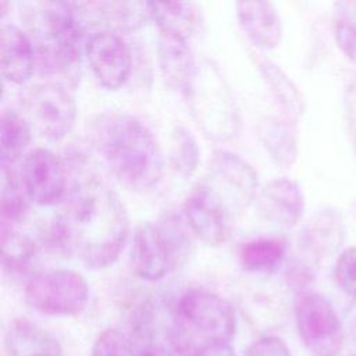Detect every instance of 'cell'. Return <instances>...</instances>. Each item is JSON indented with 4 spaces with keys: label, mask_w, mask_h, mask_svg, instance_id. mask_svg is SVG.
I'll return each mask as SVG.
<instances>
[{
    "label": "cell",
    "mask_w": 356,
    "mask_h": 356,
    "mask_svg": "<svg viewBox=\"0 0 356 356\" xmlns=\"http://www.w3.org/2000/svg\"><path fill=\"white\" fill-rule=\"evenodd\" d=\"M26 305L47 316H76L89 302V285L72 270H47L32 277L24 291Z\"/></svg>",
    "instance_id": "ba28073f"
},
{
    "label": "cell",
    "mask_w": 356,
    "mask_h": 356,
    "mask_svg": "<svg viewBox=\"0 0 356 356\" xmlns=\"http://www.w3.org/2000/svg\"><path fill=\"white\" fill-rule=\"evenodd\" d=\"M286 253V243L281 238H259L243 243L239 261L248 271H273Z\"/></svg>",
    "instance_id": "cb8c5ba5"
},
{
    "label": "cell",
    "mask_w": 356,
    "mask_h": 356,
    "mask_svg": "<svg viewBox=\"0 0 356 356\" xmlns=\"http://www.w3.org/2000/svg\"><path fill=\"white\" fill-rule=\"evenodd\" d=\"M4 345L8 356H64L60 342L50 332L28 320L10 323Z\"/></svg>",
    "instance_id": "ac0fdd59"
},
{
    "label": "cell",
    "mask_w": 356,
    "mask_h": 356,
    "mask_svg": "<svg viewBox=\"0 0 356 356\" xmlns=\"http://www.w3.org/2000/svg\"><path fill=\"white\" fill-rule=\"evenodd\" d=\"M298 334L313 356H338L343 348V328L331 303L320 293L305 292L295 302Z\"/></svg>",
    "instance_id": "9c48e42d"
},
{
    "label": "cell",
    "mask_w": 356,
    "mask_h": 356,
    "mask_svg": "<svg viewBox=\"0 0 356 356\" xmlns=\"http://www.w3.org/2000/svg\"><path fill=\"white\" fill-rule=\"evenodd\" d=\"M0 188V211L3 224L22 221L26 214L25 195L14 172L7 165H1Z\"/></svg>",
    "instance_id": "4316f807"
},
{
    "label": "cell",
    "mask_w": 356,
    "mask_h": 356,
    "mask_svg": "<svg viewBox=\"0 0 356 356\" xmlns=\"http://www.w3.org/2000/svg\"><path fill=\"white\" fill-rule=\"evenodd\" d=\"M174 323L179 343L188 337H195L200 345L229 343L236 332L232 306L220 295L206 289H189L181 295L175 305Z\"/></svg>",
    "instance_id": "8992f818"
},
{
    "label": "cell",
    "mask_w": 356,
    "mask_h": 356,
    "mask_svg": "<svg viewBox=\"0 0 356 356\" xmlns=\"http://www.w3.org/2000/svg\"><path fill=\"white\" fill-rule=\"evenodd\" d=\"M257 65L274 97L285 111V117L296 121L305 110V102L295 83L268 58H259Z\"/></svg>",
    "instance_id": "44dd1931"
},
{
    "label": "cell",
    "mask_w": 356,
    "mask_h": 356,
    "mask_svg": "<svg viewBox=\"0 0 356 356\" xmlns=\"http://www.w3.org/2000/svg\"><path fill=\"white\" fill-rule=\"evenodd\" d=\"M170 160L172 168L186 178L197 168L199 147L195 138L184 127H177L172 132Z\"/></svg>",
    "instance_id": "83f0119b"
},
{
    "label": "cell",
    "mask_w": 356,
    "mask_h": 356,
    "mask_svg": "<svg viewBox=\"0 0 356 356\" xmlns=\"http://www.w3.org/2000/svg\"><path fill=\"white\" fill-rule=\"evenodd\" d=\"M159 63L167 85L184 95L197 68V60L188 38L170 31H159Z\"/></svg>",
    "instance_id": "9a60e30c"
},
{
    "label": "cell",
    "mask_w": 356,
    "mask_h": 356,
    "mask_svg": "<svg viewBox=\"0 0 356 356\" xmlns=\"http://www.w3.org/2000/svg\"><path fill=\"white\" fill-rule=\"evenodd\" d=\"M78 3H35L28 14L29 39L42 71L68 74L79 65L83 43V15Z\"/></svg>",
    "instance_id": "3957f363"
},
{
    "label": "cell",
    "mask_w": 356,
    "mask_h": 356,
    "mask_svg": "<svg viewBox=\"0 0 356 356\" xmlns=\"http://www.w3.org/2000/svg\"><path fill=\"white\" fill-rule=\"evenodd\" d=\"M256 200L260 214L281 228L295 227L305 211L303 192L295 181L288 178L268 182Z\"/></svg>",
    "instance_id": "5bb4252c"
},
{
    "label": "cell",
    "mask_w": 356,
    "mask_h": 356,
    "mask_svg": "<svg viewBox=\"0 0 356 356\" xmlns=\"http://www.w3.org/2000/svg\"><path fill=\"white\" fill-rule=\"evenodd\" d=\"M245 356H291V352L282 338L264 335L248 346Z\"/></svg>",
    "instance_id": "1f68e13d"
},
{
    "label": "cell",
    "mask_w": 356,
    "mask_h": 356,
    "mask_svg": "<svg viewBox=\"0 0 356 356\" xmlns=\"http://www.w3.org/2000/svg\"><path fill=\"white\" fill-rule=\"evenodd\" d=\"M203 134L213 140H228L241 129L235 99L220 70L209 60L197 63L195 76L182 95Z\"/></svg>",
    "instance_id": "277c9868"
},
{
    "label": "cell",
    "mask_w": 356,
    "mask_h": 356,
    "mask_svg": "<svg viewBox=\"0 0 356 356\" xmlns=\"http://www.w3.org/2000/svg\"><path fill=\"white\" fill-rule=\"evenodd\" d=\"M28 120L14 110H4L0 117V160L1 165L10 167L19 159L31 140Z\"/></svg>",
    "instance_id": "7402d4cb"
},
{
    "label": "cell",
    "mask_w": 356,
    "mask_h": 356,
    "mask_svg": "<svg viewBox=\"0 0 356 356\" xmlns=\"http://www.w3.org/2000/svg\"><path fill=\"white\" fill-rule=\"evenodd\" d=\"M103 18L117 28H135L149 18L147 3H96ZM150 19V18H149Z\"/></svg>",
    "instance_id": "f1b7e54d"
},
{
    "label": "cell",
    "mask_w": 356,
    "mask_h": 356,
    "mask_svg": "<svg viewBox=\"0 0 356 356\" xmlns=\"http://www.w3.org/2000/svg\"><path fill=\"white\" fill-rule=\"evenodd\" d=\"M90 356H135L131 339L117 328L103 330L95 339Z\"/></svg>",
    "instance_id": "f546056e"
},
{
    "label": "cell",
    "mask_w": 356,
    "mask_h": 356,
    "mask_svg": "<svg viewBox=\"0 0 356 356\" xmlns=\"http://www.w3.org/2000/svg\"><path fill=\"white\" fill-rule=\"evenodd\" d=\"M184 213L191 232L209 246L225 243L235 224L206 196L199 185H195L188 195Z\"/></svg>",
    "instance_id": "4fadbf2b"
},
{
    "label": "cell",
    "mask_w": 356,
    "mask_h": 356,
    "mask_svg": "<svg viewBox=\"0 0 356 356\" xmlns=\"http://www.w3.org/2000/svg\"><path fill=\"white\" fill-rule=\"evenodd\" d=\"M199 185L210 200L235 222L256 197L257 174L241 156L218 150L209 160Z\"/></svg>",
    "instance_id": "52a82bcc"
},
{
    "label": "cell",
    "mask_w": 356,
    "mask_h": 356,
    "mask_svg": "<svg viewBox=\"0 0 356 356\" xmlns=\"http://www.w3.org/2000/svg\"><path fill=\"white\" fill-rule=\"evenodd\" d=\"M85 53L102 86L114 90L129 76L132 58L125 40L113 31H99L86 40Z\"/></svg>",
    "instance_id": "8fae6325"
},
{
    "label": "cell",
    "mask_w": 356,
    "mask_h": 356,
    "mask_svg": "<svg viewBox=\"0 0 356 356\" xmlns=\"http://www.w3.org/2000/svg\"><path fill=\"white\" fill-rule=\"evenodd\" d=\"M22 100L25 118L40 136L60 140L72 129L76 104L63 85L54 82L33 85Z\"/></svg>",
    "instance_id": "30bf717a"
},
{
    "label": "cell",
    "mask_w": 356,
    "mask_h": 356,
    "mask_svg": "<svg viewBox=\"0 0 356 356\" xmlns=\"http://www.w3.org/2000/svg\"><path fill=\"white\" fill-rule=\"evenodd\" d=\"M353 356H356V355H353Z\"/></svg>",
    "instance_id": "d590c367"
},
{
    "label": "cell",
    "mask_w": 356,
    "mask_h": 356,
    "mask_svg": "<svg viewBox=\"0 0 356 356\" xmlns=\"http://www.w3.org/2000/svg\"><path fill=\"white\" fill-rule=\"evenodd\" d=\"M1 74L13 83L29 79L35 65V49L29 36L18 26L1 24L0 28Z\"/></svg>",
    "instance_id": "2e32d148"
},
{
    "label": "cell",
    "mask_w": 356,
    "mask_h": 356,
    "mask_svg": "<svg viewBox=\"0 0 356 356\" xmlns=\"http://www.w3.org/2000/svg\"><path fill=\"white\" fill-rule=\"evenodd\" d=\"M349 103V114H352V127H353V134L356 136V88H353L350 97L348 100Z\"/></svg>",
    "instance_id": "e575fe53"
},
{
    "label": "cell",
    "mask_w": 356,
    "mask_h": 356,
    "mask_svg": "<svg viewBox=\"0 0 356 356\" xmlns=\"http://www.w3.org/2000/svg\"><path fill=\"white\" fill-rule=\"evenodd\" d=\"M259 138L274 163L291 168L298 157V134L295 121L288 117H266L257 127Z\"/></svg>",
    "instance_id": "d6986e66"
},
{
    "label": "cell",
    "mask_w": 356,
    "mask_h": 356,
    "mask_svg": "<svg viewBox=\"0 0 356 356\" xmlns=\"http://www.w3.org/2000/svg\"><path fill=\"white\" fill-rule=\"evenodd\" d=\"M341 222L331 216H323L313 221L302 235V249L310 260L317 261L334 252L342 242Z\"/></svg>",
    "instance_id": "603a6c76"
},
{
    "label": "cell",
    "mask_w": 356,
    "mask_h": 356,
    "mask_svg": "<svg viewBox=\"0 0 356 356\" xmlns=\"http://www.w3.org/2000/svg\"><path fill=\"white\" fill-rule=\"evenodd\" d=\"M334 278L338 288L356 300V246L342 250L335 261Z\"/></svg>",
    "instance_id": "4dcf8cb0"
},
{
    "label": "cell",
    "mask_w": 356,
    "mask_h": 356,
    "mask_svg": "<svg viewBox=\"0 0 356 356\" xmlns=\"http://www.w3.org/2000/svg\"><path fill=\"white\" fill-rule=\"evenodd\" d=\"M1 266L10 274L25 271L36 256L33 241L1 224Z\"/></svg>",
    "instance_id": "d4e9b609"
},
{
    "label": "cell",
    "mask_w": 356,
    "mask_h": 356,
    "mask_svg": "<svg viewBox=\"0 0 356 356\" xmlns=\"http://www.w3.org/2000/svg\"><path fill=\"white\" fill-rule=\"evenodd\" d=\"M192 356H236V353L228 342H211L195 348Z\"/></svg>",
    "instance_id": "d6a6232c"
},
{
    "label": "cell",
    "mask_w": 356,
    "mask_h": 356,
    "mask_svg": "<svg viewBox=\"0 0 356 356\" xmlns=\"http://www.w3.org/2000/svg\"><path fill=\"white\" fill-rule=\"evenodd\" d=\"M95 147L115 179L135 192H147L157 185L163 157L152 131L127 113L97 115L90 127Z\"/></svg>",
    "instance_id": "7a4b0ae2"
},
{
    "label": "cell",
    "mask_w": 356,
    "mask_h": 356,
    "mask_svg": "<svg viewBox=\"0 0 356 356\" xmlns=\"http://www.w3.org/2000/svg\"><path fill=\"white\" fill-rule=\"evenodd\" d=\"M334 36L339 50L356 64V1H338L334 8Z\"/></svg>",
    "instance_id": "484cf974"
},
{
    "label": "cell",
    "mask_w": 356,
    "mask_h": 356,
    "mask_svg": "<svg viewBox=\"0 0 356 356\" xmlns=\"http://www.w3.org/2000/svg\"><path fill=\"white\" fill-rule=\"evenodd\" d=\"M25 195L40 206L58 203L65 193V171L61 160L47 149H35L24 160Z\"/></svg>",
    "instance_id": "7c38bea8"
},
{
    "label": "cell",
    "mask_w": 356,
    "mask_h": 356,
    "mask_svg": "<svg viewBox=\"0 0 356 356\" xmlns=\"http://www.w3.org/2000/svg\"><path fill=\"white\" fill-rule=\"evenodd\" d=\"M236 15L256 47L270 50L280 43L281 18L270 1H239L236 3Z\"/></svg>",
    "instance_id": "e0dca14e"
},
{
    "label": "cell",
    "mask_w": 356,
    "mask_h": 356,
    "mask_svg": "<svg viewBox=\"0 0 356 356\" xmlns=\"http://www.w3.org/2000/svg\"><path fill=\"white\" fill-rule=\"evenodd\" d=\"M149 18L159 31H170L191 38L202 25V10L192 1H150L147 3Z\"/></svg>",
    "instance_id": "ffe728a7"
},
{
    "label": "cell",
    "mask_w": 356,
    "mask_h": 356,
    "mask_svg": "<svg viewBox=\"0 0 356 356\" xmlns=\"http://www.w3.org/2000/svg\"><path fill=\"white\" fill-rule=\"evenodd\" d=\"M128 231L129 220L122 202L99 178L75 184L53 224L57 246L89 268L114 263Z\"/></svg>",
    "instance_id": "6da1fadb"
},
{
    "label": "cell",
    "mask_w": 356,
    "mask_h": 356,
    "mask_svg": "<svg viewBox=\"0 0 356 356\" xmlns=\"http://www.w3.org/2000/svg\"><path fill=\"white\" fill-rule=\"evenodd\" d=\"M139 356H174V353L163 343L149 341L139 352Z\"/></svg>",
    "instance_id": "836d02e7"
},
{
    "label": "cell",
    "mask_w": 356,
    "mask_h": 356,
    "mask_svg": "<svg viewBox=\"0 0 356 356\" xmlns=\"http://www.w3.org/2000/svg\"><path fill=\"white\" fill-rule=\"evenodd\" d=\"M189 236L171 216L157 222H145L134 234L129 263L134 273L146 281H159L189 254Z\"/></svg>",
    "instance_id": "5b68a950"
}]
</instances>
